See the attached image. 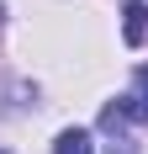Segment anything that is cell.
Masks as SVG:
<instances>
[{
	"instance_id": "6da1fadb",
	"label": "cell",
	"mask_w": 148,
	"mask_h": 154,
	"mask_svg": "<svg viewBox=\"0 0 148 154\" xmlns=\"http://www.w3.org/2000/svg\"><path fill=\"white\" fill-rule=\"evenodd\" d=\"M127 122H148V64L138 69L132 91H127L122 101H111V106L101 112V128H106V133H122Z\"/></svg>"
},
{
	"instance_id": "277c9868",
	"label": "cell",
	"mask_w": 148,
	"mask_h": 154,
	"mask_svg": "<svg viewBox=\"0 0 148 154\" xmlns=\"http://www.w3.org/2000/svg\"><path fill=\"white\" fill-rule=\"evenodd\" d=\"M0 16H5V5H0Z\"/></svg>"
},
{
	"instance_id": "3957f363",
	"label": "cell",
	"mask_w": 148,
	"mask_h": 154,
	"mask_svg": "<svg viewBox=\"0 0 148 154\" xmlns=\"http://www.w3.org/2000/svg\"><path fill=\"white\" fill-rule=\"evenodd\" d=\"M53 154H95V143H90V133H79V128H69V133H58V143H53Z\"/></svg>"
},
{
	"instance_id": "7a4b0ae2",
	"label": "cell",
	"mask_w": 148,
	"mask_h": 154,
	"mask_svg": "<svg viewBox=\"0 0 148 154\" xmlns=\"http://www.w3.org/2000/svg\"><path fill=\"white\" fill-rule=\"evenodd\" d=\"M122 37H127V43H143V37H148V5H143V0H132V5H127V21H122Z\"/></svg>"
}]
</instances>
